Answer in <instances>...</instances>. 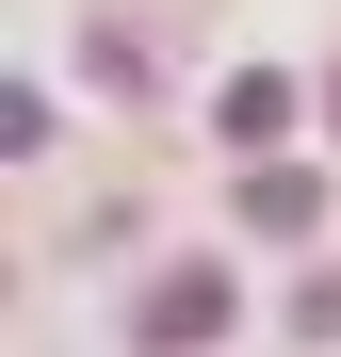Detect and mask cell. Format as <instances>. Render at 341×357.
<instances>
[{
    "instance_id": "1",
    "label": "cell",
    "mask_w": 341,
    "mask_h": 357,
    "mask_svg": "<svg viewBox=\"0 0 341 357\" xmlns=\"http://www.w3.org/2000/svg\"><path fill=\"white\" fill-rule=\"evenodd\" d=\"M211 325H227L211 276H162V292H146V341H211Z\"/></svg>"
}]
</instances>
